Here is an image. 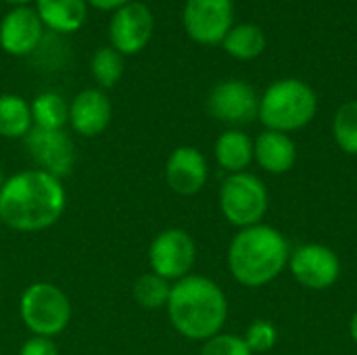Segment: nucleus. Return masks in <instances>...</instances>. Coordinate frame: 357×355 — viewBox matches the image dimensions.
<instances>
[{
	"label": "nucleus",
	"instance_id": "obj_1",
	"mask_svg": "<svg viewBox=\"0 0 357 355\" xmlns=\"http://www.w3.org/2000/svg\"><path fill=\"white\" fill-rule=\"evenodd\" d=\"M65 207L63 180L42 169L17 172L0 188V222L17 232H42L54 226Z\"/></svg>",
	"mask_w": 357,
	"mask_h": 355
},
{
	"label": "nucleus",
	"instance_id": "obj_2",
	"mask_svg": "<svg viewBox=\"0 0 357 355\" xmlns=\"http://www.w3.org/2000/svg\"><path fill=\"white\" fill-rule=\"evenodd\" d=\"M165 310L178 335L188 341L205 343L207 339L224 333L228 320V297L215 280L201 274H188L172 285Z\"/></svg>",
	"mask_w": 357,
	"mask_h": 355
},
{
	"label": "nucleus",
	"instance_id": "obj_3",
	"mask_svg": "<svg viewBox=\"0 0 357 355\" xmlns=\"http://www.w3.org/2000/svg\"><path fill=\"white\" fill-rule=\"evenodd\" d=\"M289 257L287 236L264 222L238 230L226 253L232 278L247 289H259L276 280L289 268Z\"/></svg>",
	"mask_w": 357,
	"mask_h": 355
},
{
	"label": "nucleus",
	"instance_id": "obj_4",
	"mask_svg": "<svg viewBox=\"0 0 357 355\" xmlns=\"http://www.w3.org/2000/svg\"><path fill=\"white\" fill-rule=\"evenodd\" d=\"M318 113V96L314 88L299 77H282L272 82L259 96L257 119L266 130L291 134L307 128Z\"/></svg>",
	"mask_w": 357,
	"mask_h": 355
},
{
	"label": "nucleus",
	"instance_id": "obj_5",
	"mask_svg": "<svg viewBox=\"0 0 357 355\" xmlns=\"http://www.w3.org/2000/svg\"><path fill=\"white\" fill-rule=\"evenodd\" d=\"M19 314L33 337L52 339L71 322V301L67 293L52 282H31L19 301Z\"/></svg>",
	"mask_w": 357,
	"mask_h": 355
},
{
	"label": "nucleus",
	"instance_id": "obj_6",
	"mask_svg": "<svg viewBox=\"0 0 357 355\" xmlns=\"http://www.w3.org/2000/svg\"><path fill=\"white\" fill-rule=\"evenodd\" d=\"M218 203L226 222L243 230L261 224L270 207V195L261 178L249 172H241L228 174L224 178Z\"/></svg>",
	"mask_w": 357,
	"mask_h": 355
},
{
	"label": "nucleus",
	"instance_id": "obj_7",
	"mask_svg": "<svg viewBox=\"0 0 357 355\" xmlns=\"http://www.w3.org/2000/svg\"><path fill=\"white\" fill-rule=\"evenodd\" d=\"M197 262L195 239L182 228L161 230L149 247L151 272L169 280L172 285L192 274Z\"/></svg>",
	"mask_w": 357,
	"mask_h": 355
},
{
	"label": "nucleus",
	"instance_id": "obj_8",
	"mask_svg": "<svg viewBox=\"0 0 357 355\" xmlns=\"http://www.w3.org/2000/svg\"><path fill=\"white\" fill-rule=\"evenodd\" d=\"M186 36L201 46H218L234 25L232 0H186L182 8Z\"/></svg>",
	"mask_w": 357,
	"mask_h": 355
},
{
	"label": "nucleus",
	"instance_id": "obj_9",
	"mask_svg": "<svg viewBox=\"0 0 357 355\" xmlns=\"http://www.w3.org/2000/svg\"><path fill=\"white\" fill-rule=\"evenodd\" d=\"M109 46L119 54H138L142 52L155 33V15L149 4L140 0H130L109 19Z\"/></svg>",
	"mask_w": 357,
	"mask_h": 355
},
{
	"label": "nucleus",
	"instance_id": "obj_10",
	"mask_svg": "<svg viewBox=\"0 0 357 355\" xmlns=\"http://www.w3.org/2000/svg\"><path fill=\"white\" fill-rule=\"evenodd\" d=\"M207 111L213 119L232 128L251 123L259 115V96L243 80L218 82L207 96Z\"/></svg>",
	"mask_w": 357,
	"mask_h": 355
},
{
	"label": "nucleus",
	"instance_id": "obj_11",
	"mask_svg": "<svg viewBox=\"0 0 357 355\" xmlns=\"http://www.w3.org/2000/svg\"><path fill=\"white\" fill-rule=\"evenodd\" d=\"M289 270L301 287L310 291H326L341 278V259L331 247L307 243L291 253Z\"/></svg>",
	"mask_w": 357,
	"mask_h": 355
},
{
	"label": "nucleus",
	"instance_id": "obj_12",
	"mask_svg": "<svg viewBox=\"0 0 357 355\" xmlns=\"http://www.w3.org/2000/svg\"><path fill=\"white\" fill-rule=\"evenodd\" d=\"M23 144L33 159L36 169H42L59 180L71 174L75 165V144L65 130L31 128L23 138Z\"/></svg>",
	"mask_w": 357,
	"mask_h": 355
},
{
	"label": "nucleus",
	"instance_id": "obj_13",
	"mask_svg": "<svg viewBox=\"0 0 357 355\" xmlns=\"http://www.w3.org/2000/svg\"><path fill=\"white\" fill-rule=\"evenodd\" d=\"M44 31L33 6H13L0 19V50L10 56L33 54L44 40Z\"/></svg>",
	"mask_w": 357,
	"mask_h": 355
},
{
	"label": "nucleus",
	"instance_id": "obj_14",
	"mask_svg": "<svg viewBox=\"0 0 357 355\" xmlns=\"http://www.w3.org/2000/svg\"><path fill=\"white\" fill-rule=\"evenodd\" d=\"M209 180V163L195 146H178L165 163V182L180 197L199 195Z\"/></svg>",
	"mask_w": 357,
	"mask_h": 355
},
{
	"label": "nucleus",
	"instance_id": "obj_15",
	"mask_svg": "<svg viewBox=\"0 0 357 355\" xmlns=\"http://www.w3.org/2000/svg\"><path fill=\"white\" fill-rule=\"evenodd\" d=\"M113 117V107L105 90L86 88L77 92L69 103V126L84 138L100 136Z\"/></svg>",
	"mask_w": 357,
	"mask_h": 355
},
{
	"label": "nucleus",
	"instance_id": "obj_16",
	"mask_svg": "<svg viewBox=\"0 0 357 355\" xmlns=\"http://www.w3.org/2000/svg\"><path fill=\"white\" fill-rule=\"evenodd\" d=\"M253 161L264 172L282 176L297 163V144L289 134L264 130L253 140Z\"/></svg>",
	"mask_w": 357,
	"mask_h": 355
},
{
	"label": "nucleus",
	"instance_id": "obj_17",
	"mask_svg": "<svg viewBox=\"0 0 357 355\" xmlns=\"http://www.w3.org/2000/svg\"><path fill=\"white\" fill-rule=\"evenodd\" d=\"M33 8L44 29L56 36H69L84 27L90 6L86 0H36Z\"/></svg>",
	"mask_w": 357,
	"mask_h": 355
},
{
	"label": "nucleus",
	"instance_id": "obj_18",
	"mask_svg": "<svg viewBox=\"0 0 357 355\" xmlns=\"http://www.w3.org/2000/svg\"><path fill=\"white\" fill-rule=\"evenodd\" d=\"M213 157L228 174L247 172V167L253 163V138L238 128H228L218 136L213 144Z\"/></svg>",
	"mask_w": 357,
	"mask_h": 355
},
{
	"label": "nucleus",
	"instance_id": "obj_19",
	"mask_svg": "<svg viewBox=\"0 0 357 355\" xmlns=\"http://www.w3.org/2000/svg\"><path fill=\"white\" fill-rule=\"evenodd\" d=\"M266 33L257 23H234L232 29L222 40L226 54L238 61H253L266 50Z\"/></svg>",
	"mask_w": 357,
	"mask_h": 355
},
{
	"label": "nucleus",
	"instance_id": "obj_20",
	"mask_svg": "<svg viewBox=\"0 0 357 355\" xmlns=\"http://www.w3.org/2000/svg\"><path fill=\"white\" fill-rule=\"evenodd\" d=\"M33 128L31 107L19 94H0V136L15 140L25 138Z\"/></svg>",
	"mask_w": 357,
	"mask_h": 355
},
{
	"label": "nucleus",
	"instance_id": "obj_21",
	"mask_svg": "<svg viewBox=\"0 0 357 355\" xmlns=\"http://www.w3.org/2000/svg\"><path fill=\"white\" fill-rule=\"evenodd\" d=\"M33 128L42 130H65L69 123V103L59 92H40L31 103Z\"/></svg>",
	"mask_w": 357,
	"mask_h": 355
},
{
	"label": "nucleus",
	"instance_id": "obj_22",
	"mask_svg": "<svg viewBox=\"0 0 357 355\" xmlns=\"http://www.w3.org/2000/svg\"><path fill=\"white\" fill-rule=\"evenodd\" d=\"M172 293V282L161 278L155 272H146L136 278L132 287V295L136 303L144 310H161L167 305Z\"/></svg>",
	"mask_w": 357,
	"mask_h": 355
},
{
	"label": "nucleus",
	"instance_id": "obj_23",
	"mask_svg": "<svg viewBox=\"0 0 357 355\" xmlns=\"http://www.w3.org/2000/svg\"><path fill=\"white\" fill-rule=\"evenodd\" d=\"M90 73L100 90L113 88L123 75V54L111 46H100L90 59Z\"/></svg>",
	"mask_w": 357,
	"mask_h": 355
},
{
	"label": "nucleus",
	"instance_id": "obj_24",
	"mask_svg": "<svg viewBox=\"0 0 357 355\" xmlns=\"http://www.w3.org/2000/svg\"><path fill=\"white\" fill-rule=\"evenodd\" d=\"M333 136L343 153L357 155V98L337 109L333 117Z\"/></svg>",
	"mask_w": 357,
	"mask_h": 355
},
{
	"label": "nucleus",
	"instance_id": "obj_25",
	"mask_svg": "<svg viewBox=\"0 0 357 355\" xmlns=\"http://www.w3.org/2000/svg\"><path fill=\"white\" fill-rule=\"evenodd\" d=\"M245 343L251 349V354H268L276 347L278 343V328L270 320H255L249 324L245 333Z\"/></svg>",
	"mask_w": 357,
	"mask_h": 355
},
{
	"label": "nucleus",
	"instance_id": "obj_26",
	"mask_svg": "<svg viewBox=\"0 0 357 355\" xmlns=\"http://www.w3.org/2000/svg\"><path fill=\"white\" fill-rule=\"evenodd\" d=\"M201 355H253L245 339L232 333H220L207 339L201 347Z\"/></svg>",
	"mask_w": 357,
	"mask_h": 355
},
{
	"label": "nucleus",
	"instance_id": "obj_27",
	"mask_svg": "<svg viewBox=\"0 0 357 355\" xmlns=\"http://www.w3.org/2000/svg\"><path fill=\"white\" fill-rule=\"evenodd\" d=\"M19 355H59V347L54 345L52 339H46V337H29L21 345Z\"/></svg>",
	"mask_w": 357,
	"mask_h": 355
},
{
	"label": "nucleus",
	"instance_id": "obj_28",
	"mask_svg": "<svg viewBox=\"0 0 357 355\" xmlns=\"http://www.w3.org/2000/svg\"><path fill=\"white\" fill-rule=\"evenodd\" d=\"M126 2H130V0H86V4H88L90 8H96V10H109V13L117 10V8H119V6H123Z\"/></svg>",
	"mask_w": 357,
	"mask_h": 355
},
{
	"label": "nucleus",
	"instance_id": "obj_29",
	"mask_svg": "<svg viewBox=\"0 0 357 355\" xmlns=\"http://www.w3.org/2000/svg\"><path fill=\"white\" fill-rule=\"evenodd\" d=\"M349 335H351V341L357 345V310L354 312L351 320H349Z\"/></svg>",
	"mask_w": 357,
	"mask_h": 355
},
{
	"label": "nucleus",
	"instance_id": "obj_30",
	"mask_svg": "<svg viewBox=\"0 0 357 355\" xmlns=\"http://www.w3.org/2000/svg\"><path fill=\"white\" fill-rule=\"evenodd\" d=\"M4 2L10 4V8H13V6H31L36 0H4Z\"/></svg>",
	"mask_w": 357,
	"mask_h": 355
},
{
	"label": "nucleus",
	"instance_id": "obj_31",
	"mask_svg": "<svg viewBox=\"0 0 357 355\" xmlns=\"http://www.w3.org/2000/svg\"><path fill=\"white\" fill-rule=\"evenodd\" d=\"M4 180H6V178L2 176V169H0V188H2V184H4Z\"/></svg>",
	"mask_w": 357,
	"mask_h": 355
},
{
	"label": "nucleus",
	"instance_id": "obj_32",
	"mask_svg": "<svg viewBox=\"0 0 357 355\" xmlns=\"http://www.w3.org/2000/svg\"><path fill=\"white\" fill-rule=\"evenodd\" d=\"M0 226H2V222H0Z\"/></svg>",
	"mask_w": 357,
	"mask_h": 355
}]
</instances>
